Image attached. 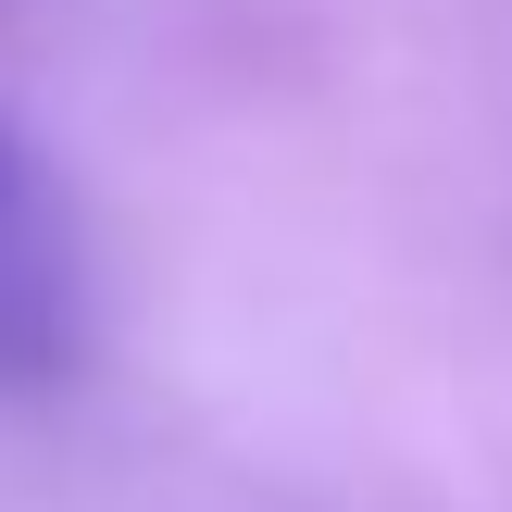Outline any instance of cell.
<instances>
[{"mask_svg":"<svg viewBox=\"0 0 512 512\" xmlns=\"http://www.w3.org/2000/svg\"><path fill=\"white\" fill-rule=\"evenodd\" d=\"M88 363V238L50 163L0 125V388H63Z\"/></svg>","mask_w":512,"mask_h":512,"instance_id":"obj_1","label":"cell"}]
</instances>
